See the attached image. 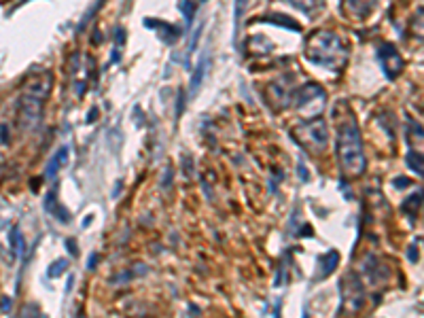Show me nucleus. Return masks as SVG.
Segmentation results:
<instances>
[{
    "label": "nucleus",
    "instance_id": "nucleus-11",
    "mask_svg": "<svg viewBox=\"0 0 424 318\" xmlns=\"http://www.w3.org/2000/svg\"><path fill=\"white\" fill-rule=\"evenodd\" d=\"M147 272V266H134L130 272H121V276H115L110 283L113 285H121V283H130L132 278H138V276H142Z\"/></svg>",
    "mask_w": 424,
    "mask_h": 318
},
{
    "label": "nucleus",
    "instance_id": "nucleus-5",
    "mask_svg": "<svg viewBox=\"0 0 424 318\" xmlns=\"http://www.w3.org/2000/svg\"><path fill=\"white\" fill-rule=\"evenodd\" d=\"M295 138L310 151H323L329 142V130L323 119L304 121L295 130Z\"/></svg>",
    "mask_w": 424,
    "mask_h": 318
},
{
    "label": "nucleus",
    "instance_id": "nucleus-7",
    "mask_svg": "<svg viewBox=\"0 0 424 318\" xmlns=\"http://www.w3.org/2000/svg\"><path fill=\"white\" fill-rule=\"evenodd\" d=\"M346 297H348V306L353 310H361L363 308V302H365V291H363V285L357 276H350L348 278V289H346Z\"/></svg>",
    "mask_w": 424,
    "mask_h": 318
},
{
    "label": "nucleus",
    "instance_id": "nucleus-15",
    "mask_svg": "<svg viewBox=\"0 0 424 318\" xmlns=\"http://www.w3.org/2000/svg\"><path fill=\"white\" fill-rule=\"evenodd\" d=\"M68 270V261L66 259H57V261H53L51 266H49V276L51 278H57L62 272H66Z\"/></svg>",
    "mask_w": 424,
    "mask_h": 318
},
{
    "label": "nucleus",
    "instance_id": "nucleus-12",
    "mask_svg": "<svg viewBox=\"0 0 424 318\" xmlns=\"http://www.w3.org/2000/svg\"><path fill=\"white\" fill-rule=\"evenodd\" d=\"M206 68H208V57L204 55L202 62H200L197 68H195V74L191 76V93L197 91V87L202 85V79H204V74H206Z\"/></svg>",
    "mask_w": 424,
    "mask_h": 318
},
{
    "label": "nucleus",
    "instance_id": "nucleus-8",
    "mask_svg": "<svg viewBox=\"0 0 424 318\" xmlns=\"http://www.w3.org/2000/svg\"><path fill=\"white\" fill-rule=\"evenodd\" d=\"M410 142H412V149L416 151V155L424 157V127L416 121H410Z\"/></svg>",
    "mask_w": 424,
    "mask_h": 318
},
{
    "label": "nucleus",
    "instance_id": "nucleus-3",
    "mask_svg": "<svg viewBox=\"0 0 424 318\" xmlns=\"http://www.w3.org/2000/svg\"><path fill=\"white\" fill-rule=\"evenodd\" d=\"M306 57L314 66H321V68H327V70H338L348 59V47L344 45V40L336 32L321 30V32H316L308 38Z\"/></svg>",
    "mask_w": 424,
    "mask_h": 318
},
{
    "label": "nucleus",
    "instance_id": "nucleus-18",
    "mask_svg": "<svg viewBox=\"0 0 424 318\" xmlns=\"http://www.w3.org/2000/svg\"><path fill=\"white\" fill-rule=\"evenodd\" d=\"M395 185H397V187H406V185H410V181H408V178H397Z\"/></svg>",
    "mask_w": 424,
    "mask_h": 318
},
{
    "label": "nucleus",
    "instance_id": "nucleus-2",
    "mask_svg": "<svg viewBox=\"0 0 424 318\" xmlns=\"http://www.w3.org/2000/svg\"><path fill=\"white\" fill-rule=\"evenodd\" d=\"M51 89V74H38L23 85V91L17 100V123L21 130L30 132L38 125L42 115V102Z\"/></svg>",
    "mask_w": 424,
    "mask_h": 318
},
{
    "label": "nucleus",
    "instance_id": "nucleus-9",
    "mask_svg": "<svg viewBox=\"0 0 424 318\" xmlns=\"http://www.w3.org/2000/svg\"><path fill=\"white\" fill-rule=\"evenodd\" d=\"M66 157H68V149H66V147H62L59 151H55V155L51 157V161L47 164V170H45V172H47L45 176H47L49 181H51V178L57 174V170L66 164Z\"/></svg>",
    "mask_w": 424,
    "mask_h": 318
},
{
    "label": "nucleus",
    "instance_id": "nucleus-19",
    "mask_svg": "<svg viewBox=\"0 0 424 318\" xmlns=\"http://www.w3.org/2000/svg\"><path fill=\"white\" fill-rule=\"evenodd\" d=\"M96 263H98V255H91V259H89V263H87V268H89V270H91V268H93V266H96Z\"/></svg>",
    "mask_w": 424,
    "mask_h": 318
},
{
    "label": "nucleus",
    "instance_id": "nucleus-14",
    "mask_svg": "<svg viewBox=\"0 0 424 318\" xmlns=\"http://www.w3.org/2000/svg\"><path fill=\"white\" fill-rule=\"evenodd\" d=\"M408 166H410L412 170H416L420 176H424V157L423 155L410 153V155H408Z\"/></svg>",
    "mask_w": 424,
    "mask_h": 318
},
{
    "label": "nucleus",
    "instance_id": "nucleus-1",
    "mask_svg": "<svg viewBox=\"0 0 424 318\" xmlns=\"http://www.w3.org/2000/svg\"><path fill=\"white\" fill-rule=\"evenodd\" d=\"M336 151L342 166V172L346 176H361L365 172V149H363V136L355 121V117H346L338 125V138H336Z\"/></svg>",
    "mask_w": 424,
    "mask_h": 318
},
{
    "label": "nucleus",
    "instance_id": "nucleus-17",
    "mask_svg": "<svg viewBox=\"0 0 424 318\" xmlns=\"http://www.w3.org/2000/svg\"><path fill=\"white\" fill-rule=\"evenodd\" d=\"M11 246H13V251H21V246H23L19 227H13V232H11Z\"/></svg>",
    "mask_w": 424,
    "mask_h": 318
},
{
    "label": "nucleus",
    "instance_id": "nucleus-20",
    "mask_svg": "<svg viewBox=\"0 0 424 318\" xmlns=\"http://www.w3.org/2000/svg\"><path fill=\"white\" fill-rule=\"evenodd\" d=\"M0 164H2V157H0Z\"/></svg>",
    "mask_w": 424,
    "mask_h": 318
},
{
    "label": "nucleus",
    "instance_id": "nucleus-13",
    "mask_svg": "<svg viewBox=\"0 0 424 318\" xmlns=\"http://www.w3.org/2000/svg\"><path fill=\"white\" fill-rule=\"evenodd\" d=\"M412 32L418 36V38H424V6H420L412 19Z\"/></svg>",
    "mask_w": 424,
    "mask_h": 318
},
{
    "label": "nucleus",
    "instance_id": "nucleus-16",
    "mask_svg": "<svg viewBox=\"0 0 424 318\" xmlns=\"http://www.w3.org/2000/svg\"><path fill=\"white\" fill-rule=\"evenodd\" d=\"M195 4L193 2H178V11L185 15V19H187V23H191V19H193V15H195Z\"/></svg>",
    "mask_w": 424,
    "mask_h": 318
},
{
    "label": "nucleus",
    "instance_id": "nucleus-4",
    "mask_svg": "<svg viewBox=\"0 0 424 318\" xmlns=\"http://www.w3.org/2000/svg\"><path fill=\"white\" fill-rule=\"evenodd\" d=\"M325 102H327V93H325V89H323L321 85H316V83H308V85L299 87V89L295 91V96H293V106H295V110H297L302 117H306V119H310V117H314V115H321V113L325 110Z\"/></svg>",
    "mask_w": 424,
    "mask_h": 318
},
{
    "label": "nucleus",
    "instance_id": "nucleus-6",
    "mask_svg": "<svg viewBox=\"0 0 424 318\" xmlns=\"http://www.w3.org/2000/svg\"><path fill=\"white\" fill-rule=\"evenodd\" d=\"M378 57H380L382 70H384V74L389 79H395V76L401 74V70H403V57H401L399 49L393 42H384L378 49Z\"/></svg>",
    "mask_w": 424,
    "mask_h": 318
},
{
    "label": "nucleus",
    "instance_id": "nucleus-10",
    "mask_svg": "<svg viewBox=\"0 0 424 318\" xmlns=\"http://www.w3.org/2000/svg\"><path fill=\"white\" fill-rule=\"evenodd\" d=\"M338 263H340V255H338V251H331L329 255L319 257V266H321L319 274H321V278L329 276V274L338 268Z\"/></svg>",
    "mask_w": 424,
    "mask_h": 318
}]
</instances>
